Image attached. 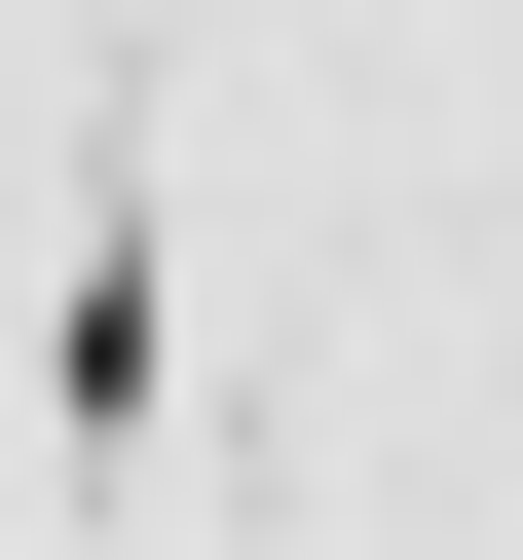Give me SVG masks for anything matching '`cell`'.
<instances>
[{
    "instance_id": "6da1fadb",
    "label": "cell",
    "mask_w": 523,
    "mask_h": 560,
    "mask_svg": "<svg viewBox=\"0 0 523 560\" xmlns=\"http://www.w3.org/2000/svg\"><path fill=\"white\" fill-rule=\"evenodd\" d=\"M38 411H75V448H150V224H75V300H38Z\"/></svg>"
}]
</instances>
